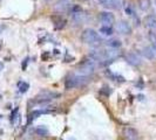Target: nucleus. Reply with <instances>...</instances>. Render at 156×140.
I'll return each mask as SVG.
<instances>
[{
	"instance_id": "obj_1",
	"label": "nucleus",
	"mask_w": 156,
	"mask_h": 140,
	"mask_svg": "<svg viewBox=\"0 0 156 140\" xmlns=\"http://www.w3.org/2000/svg\"><path fill=\"white\" fill-rule=\"evenodd\" d=\"M89 82V76H82V75H71L67 77L65 82V87L66 89H75L80 87H85L86 84Z\"/></svg>"
},
{
	"instance_id": "obj_2",
	"label": "nucleus",
	"mask_w": 156,
	"mask_h": 140,
	"mask_svg": "<svg viewBox=\"0 0 156 140\" xmlns=\"http://www.w3.org/2000/svg\"><path fill=\"white\" fill-rule=\"evenodd\" d=\"M81 41L86 44H89V46H99L101 43V38L100 35L92 28H87L85 29L81 34Z\"/></svg>"
},
{
	"instance_id": "obj_3",
	"label": "nucleus",
	"mask_w": 156,
	"mask_h": 140,
	"mask_svg": "<svg viewBox=\"0 0 156 140\" xmlns=\"http://www.w3.org/2000/svg\"><path fill=\"white\" fill-rule=\"evenodd\" d=\"M95 70V62L93 59L85 60L78 68V74L82 76H90Z\"/></svg>"
},
{
	"instance_id": "obj_4",
	"label": "nucleus",
	"mask_w": 156,
	"mask_h": 140,
	"mask_svg": "<svg viewBox=\"0 0 156 140\" xmlns=\"http://www.w3.org/2000/svg\"><path fill=\"white\" fill-rule=\"evenodd\" d=\"M99 3L108 10H120L124 6V0H99Z\"/></svg>"
},
{
	"instance_id": "obj_5",
	"label": "nucleus",
	"mask_w": 156,
	"mask_h": 140,
	"mask_svg": "<svg viewBox=\"0 0 156 140\" xmlns=\"http://www.w3.org/2000/svg\"><path fill=\"white\" fill-rule=\"evenodd\" d=\"M122 135L124 140H139V132L132 126H124L122 130Z\"/></svg>"
},
{
	"instance_id": "obj_6",
	"label": "nucleus",
	"mask_w": 156,
	"mask_h": 140,
	"mask_svg": "<svg viewBox=\"0 0 156 140\" xmlns=\"http://www.w3.org/2000/svg\"><path fill=\"white\" fill-rule=\"evenodd\" d=\"M99 19L100 21L103 23V26H112L114 22H115V16L112 12L109 11H105V12H101L100 15H99Z\"/></svg>"
},
{
	"instance_id": "obj_7",
	"label": "nucleus",
	"mask_w": 156,
	"mask_h": 140,
	"mask_svg": "<svg viewBox=\"0 0 156 140\" xmlns=\"http://www.w3.org/2000/svg\"><path fill=\"white\" fill-rule=\"evenodd\" d=\"M60 95L58 92H53V91H48V90H45V91H41L39 95H38V100H40L41 103H46L48 100H52L54 98H58Z\"/></svg>"
},
{
	"instance_id": "obj_8",
	"label": "nucleus",
	"mask_w": 156,
	"mask_h": 140,
	"mask_svg": "<svg viewBox=\"0 0 156 140\" xmlns=\"http://www.w3.org/2000/svg\"><path fill=\"white\" fill-rule=\"evenodd\" d=\"M116 31L120 33V34H123V35H127V34H130L132 33V26L128 21H120L117 22L116 25Z\"/></svg>"
},
{
	"instance_id": "obj_9",
	"label": "nucleus",
	"mask_w": 156,
	"mask_h": 140,
	"mask_svg": "<svg viewBox=\"0 0 156 140\" xmlns=\"http://www.w3.org/2000/svg\"><path fill=\"white\" fill-rule=\"evenodd\" d=\"M72 6V0H58L54 5V10L56 12H66Z\"/></svg>"
},
{
	"instance_id": "obj_10",
	"label": "nucleus",
	"mask_w": 156,
	"mask_h": 140,
	"mask_svg": "<svg viewBox=\"0 0 156 140\" xmlns=\"http://www.w3.org/2000/svg\"><path fill=\"white\" fill-rule=\"evenodd\" d=\"M144 23H146V27L149 28L153 33L156 32V16L155 15H148V16H146Z\"/></svg>"
},
{
	"instance_id": "obj_11",
	"label": "nucleus",
	"mask_w": 156,
	"mask_h": 140,
	"mask_svg": "<svg viewBox=\"0 0 156 140\" xmlns=\"http://www.w3.org/2000/svg\"><path fill=\"white\" fill-rule=\"evenodd\" d=\"M126 59H127L128 63H130V64H133V66H140V64H141V59L139 57V56H137L135 53H129V54H127Z\"/></svg>"
},
{
	"instance_id": "obj_12",
	"label": "nucleus",
	"mask_w": 156,
	"mask_h": 140,
	"mask_svg": "<svg viewBox=\"0 0 156 140\" xmlns=\"http://www.w3.org/2000/svg\"><path fill=\"white\" fill-rule=\"evenodd\" d=\"M142 53L148 60H155L156 59V49L154 47H146V48H143Z\"/></svg>"
},
{
	"instance_id": "obj_13",
	"label": "nucleus",
	"mask_w": 156,
	"mask_h": 140,
	"mask_svg": "<svg viewBox=\"0 0 156 140\" xmlns=\"http://www.w3.org/2000/svg\"><path fill=\"white\" fill-rule=\"evenodd\" d=\"M100 34H102L103 36H112L114 34V31L112 26H102L100 28Z\"/></svg>"
},
{
	"instance_id": "obj_14",
	"label": "nucleus",
	"mask_w": 156,
	"mask_h": 140,
	"mask_svg": "<svg viewBox=\"0 0 156 140\" xmlns=\"http://www.w3.org/2000/svg\"><path fill=\"white\" fill-rule=\"evenodd\" d=\"M150 0H139V7L143 11V12H147L149 8H150Z\"/></svg>"
},
{
	"instance_id": "obj_15",
	"label": "nucleus",
	"mask_w": 156,
	"mask_h": 140,
	"mask_svg": "<svg viewBox=\"0 0 156 140\" xmlns=\"http://www.w3.org/2000/svg\"><path fill=\"white\" fill-rule=\"evenodd\" d=\"M107 44H108V47H110V48H114V49H117V48H120V47L122 46L121 41H120V40H117V39H113V40H109V41L107 42Z\"/></svg>"
},
{
	"instance_id": "obj_16",
	"label": "nucleus",
	"mask_w": 156,
	"mask_h": 140,
	"mask_svg": "<svg viewBox=\"0 0 156 140\" xmlns=\"http://www.w3.org/2000/svg\"><path fill=\"white\" fill-rule=\"evenodd\" d=\"M29 88V84L28 83H25V82H20L19 83V91L21 94H25Z\"/></svg>"
},
{
	"instance_id": "obj_17",
	"label": "nucleus",
	"mask_w": 156,
	"mask_h": 140,
	"mask_svg": "<svg viewBox=\"0 0 156 140\" xmlns=\"http://www.w3.org/2000/svg\"><path fill=\"white\" fill-rule=\"evenodd\" d=\"M149 39H150V42H151V44H153V47L156 49V33H150L149 34Z\"/></svg>"
},
{
	"instance_id": "obj_18",
	"label": "nucleus",
	"mask_w": 156,
	"mask_h": 140,
	"mask_svg": "<svg viewBox=\"0 0 156 140\" xmlns=\"http://www.w3.org/2000/svg\"><path fill=\"white\" fill-rule=\"evenodd\" d=\"M39 135H41V137H44V135H47L48 134V131L46 130V128H37V131H35Z\"/></svg>"
},
{
	"instance_id": "obj_19",
	"label": "nucleus",
	"mask_w": 156,
	"mask_h": 140,
	"mask_svg": "<svg viewBox=\"0 0 156 140\" xmlns=\"http://www.w3.org/2000/svg\"><path fill=\"white\" fill-rule=\"evenodd\" d=\"M3 69H4V64H3L1 62H0V71H1Z\"/></svg>"
}]
</instances>
